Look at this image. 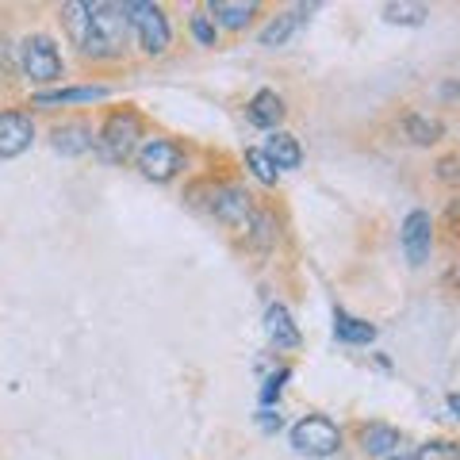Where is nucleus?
I'll return each mask as SVG.
<instances>
[{
  "mask_svg": "<svg viewBox=\"0 0 460 460\" xmlns=\"http://www.w3.org/2000/svg\"><path fill=\"white\" fill-rule=\"evenodd\" d=\"M253 12H257L253 0H215L211 4V16L223 27H230V31H242V27L253 20Z\"/></svg>",
  "mask_w": 460,
  "mask_h": 460,
  "instance_id": "11",
  "label": "nucleus"
},
{
  "mask_svg": "<svg viewBox=\"0 0 460 460\" xmlns=\"http://www.w3.org/2000/svg\"><path fill=\"white\" fill-rule=\"evenodd\" d=\"M361 441H365V453H368V456H384V453H392L395 445H399V429L376 422V426H368V429H365Z\"/></svg>",
  "mask_w": 460,
  "mask_h": 460,
  "instance_id": "18",
  "label": "nucleus"
},
{
  "mask_svg": "<svg viewBox=\"0 0 460 460\" xmlns=\"http://www.w3.org/2000/svg\"><path fill=\"white\" fill-rule=\"evenodd\" d=\"M414 460H460V449L453 441H426Z\"/></svg>",
  "mask_w": 460,
  "mask_h": 460,
  "instance_id": "23",
  "label": "nucleus"
},
{
  "mask_svg": "<svg viewBox=\"0 0 460 460\" xmlns=\"http://www.w3.org/2000/svg\"><path fill=\"white\" fill-rule=\"evenodd\" d=\"M20 62H23V74L31 81H58L62 77V54L47 35H31L20 50Z\"/></svg>",
  "mask_w": 460,
  "mask_h": 460,
  "instance_id": "5",
  "label": "nucleus"
},
{
  "mask_svg": "<svg viewBox=\"0 0 460 460\" xmlns=\"http://www.w3.org/2000/svg\"><path fill=\"white\" fill-rule=\"evenodd\" d=\"M257 422H261V429H269V434H272V429H280V414L261 411V414H257Z\"/></svg>",
  "mask_w": 460,
  "mask_h": 460,
  "instance_id": "27",
  "label": "nucleus"
},
{
  "mask_svg": "<svg viewBox=\"0 0 460 460\" xmlns=\"http://www.w3.org/2000/svg\"><path fill=\"white\" fill-rule=\"evenodd\" d=\"M265 334H269V341L277 345V349H296V345H299V330L292 323V314H288V307H280V304L269 307V314H265Z\"/></svg>",
  "mask_w": 460,
  "mask_h": 460,
  "instance_id": "10",
  "label": "nucleus"
},
{
  "mask_svg": "<svg viewBox=\"0 0 460 460\" xmlns=\"http://www.w3.org/2000/svg\"><path fill=\"white\" fill-rule=\"evenodd\" d=\"M35 138V123L23 111H0V157H20Z\"/></svg>",
  "mask_w": 460,
  "mask_h": 460,
  "instance_id": "8",
  "label": "nucleus"
},
{
  "mask_svg": "<svg viewBox=\"0 0 460 460\" xmlns=\"http://www.w3.org/2000/svg\"><path fill=\"white\" fill-rule=\"evenodd\" d=\"M246 115H250V123H257V127H277L284 119V100L277 93H257L250 100Z\"/></svg>",
  "mask_w": 460,
  "mask_h": 460,
  "instance_id": "13",
  "label": "nucleus"
},
{
  "mask_svg": "<svg viewBox=\"0 0 460 460\" xmlns=\"http://www.w3.org/2000/svg\"><path fill=\"white\" fill-rule=\"evenodd\" d=\"M127 35H131V23H127L123 4H111V0H96L89 4V27H84L81 50L89 58H115L123 54Z\"/></svg>",
  "mask_w": 460,
  "mask_h": 460,
  "instance_id": "1",
  "label": "nucleus"
},
{
  "mask_svg": "<svg viewBox=\"0 0 460 460\" xmlns=\"http://www.w3.org/2000/svg\"><path fill=\"white\" fill-rule=\"evenodd\" d=\"M334 334H338V341L368 345L372 338H376V326H372V323H361V319H353V314H345V311H338V314H334Z\"/></svg>",
  "mask_w": 460,
  "mask_h": 460,
  "instance_id": "16",
  "label": "nucleus"
},
{
  "mask_svg": "<svg viewBox=\"0 0 460 460\" xmlns=\"http://www.w3.org/2000/svg\"><path fill=\"white\" fill-rule=\"evenodd\" d=\"M402 127H407L411 142H419V146H429V142L441 138V123L438 119H426V115H414V111L402 119Z\"/></svg>",
  "mask_w": 460,
  "mask_h": 460,
  "instance_id": "19",
  "label": "nucleus"
},
{
  "mask_svg": "<svg viewBox=\"0 0 460 460\" xmlns=\"http://www.w3.org/2000/svg\"><path fill=\"white\" fill-rule=\"evenodd\" d=\"M108 89L93 84V89H58V93H39L35 108H54V104H84V100H104Z\"/></svg>",
  "mask_w": 460,
  "mask_h": 460,
  "instance_id": "15",
  "label": "nucleus"
},
{
  "mask_svg": "<svg viewBox=\"0 0 460 460\" xmlns=\"http://www.w3.org/2000/svg\"><path fill=\"white\" fill-rule=\"evenodd\" d=\"M62 16H66L69 35H74V42L81 47V39H84V27H89V4H66V8H62Z\"/></svg>",
  "mask_w": 460,
  "mask_h": 460,
  "instance_id": "21",
  "label": "nucleus"
},
{
  "mask_svg": "<svg viewBox=\"0 0 460 460\" xmlns=\"http://www.w3.org/2000/svg\"><path fill=\"white\" fill-rule=\"evenodd\" d=\"M399 242H402V253H407L411 265H426L429 250H434V219H429V211H411L407 219H402Z\"/></svg>",
  "mask_w": 460,
  "mask_h": 460,
  "instance_id": "7",
  "label": "nucleus"
},
{
  "mask_svg": "<svg viewBox=\"0 0 460 460\" xmlns=\"http://www.w3.org/2000/svg\"><path fill=\"white\" fill-rule=\"evenodd\" d=\"M123 12H127V23L138 31L142 50H146V54H165V47H169V20H165V12L157 4H150V0H127Z\"/></svg>",
  "mask_w": 460,
  "mask_h": 460,
  "instance_id": "3",
  "label": "nucleus"
},
{
  "mask_svg": "<svg viewBox=\"0 0 460 460\" xmlns=\"http://www.w3.org/2000/svg\"><path fill=\"white\" fill-rule=\"evenodd\" d=\"M284 380H288V368H280L277 376H269L265 387H261V402H272V399H277V395H280V387H284Z\"/></svg>",
  "mask_w": 460,
  "mask_h": 460,
  "instance_id": "25",
  "label": "nucleus"
},
{
  "mask_svg": "<svg viewBox=\"0 0 460 460\" xmlns=\"http://www.w3.org/2000/svg\"><path fill=\"white\" fill-rule=\"evenodd\" d=\"M269 238H272V219L269 215H257L253 219V242L257 246H269Z\"/></svg>",
  "mask_w": 460,
  "mask_h": 460,
  "instance_id": "26",
  "label": "nucleus"
},
{
  "mask_svg": "<svg viewBox=\"0 0 460 460\" xmlns=\"http://www.w3.org/2000/svg\"><path fill=\"white\" fill-rule=\"evenodd\" d=\"M392 460H414V456H392Z\"/></svg>",
  "mask_w": 460,
  "mask_h": 460,
  "instance_id": "29",
  "label": "nucleus"
},
{
  "mask_svg": "<svg viewBox=\"0 0 460 460\" xmlns=\"http://www.w3.org/2000/svg\"><path fill=\"white\" fill-rule=\"evenodd\" d=\"M441 177H445V181L456 177V162H453V157H445V162H441Z\"/></svg>",
  "mask_w": 460,
  "mask_h": 460,
  "instance_id": "28",
  "label": "nucleus"
},
{
  "mask_svg": "<svg viewBox=\"0 0 460 460\" xmlns=\"http://www.w3.org/2000/svg\"><path fill=\"white\" fill-rule=\"evenodd\" d=\"M426 16H429L426 4H387V8H384V20H387V23L419 27V23H426Z\"/></svg>",
  "mask_w": 460,
  "mask_h": 460,
  "instance_id": "20",
  "label": "nucleus"
},
{
  "mask_svg": "<svg viewBox=\"0 0 460 460\" xmlns=\"http://www.w3.org/2000/svg\"><path fill=\"white\" fill-rule=\"evenodd\" d=\"M181 165H184L181 146H172V142H165V138H150L146 146L138 150V169H142V177H150V181H157V184L177 177Z\"/></svg>",
  "mask_w": 460,
  "mask_h": 460,
  "instance_id": "6",
  "label": "nucleus"
},
{
  "mask_svg": "<svg viewBox=\"0 0 460 460\" xmlns=\"http://www.w3.org/2000/svg\"><path fill=\"white\" fill-rule=\"evenodd\" d=\"M246 165L253 169V177H257V181H265V184H272V181H277V172H280L277 165L269 162V154H265V150H246Z\"/></svg>",
  "mask_w": 460,
  "mask_h": 460,
  "instance_id": "22",
  "label": "nucleus"
},
{
  "mask_svg": "<svg viewBox=\"0 0 460 460\" xmlns=\"http://www.w3.org/2000/svg\"><path fill=\"white\" fill-rule=\"evenodd\" d=\"M142 138V119L138 111L123 108V111H111L104 131H100V138L93 142V146L100 150V157L104 162H127V154L135 150V142Z\"/></svg>",
  "mask_w": 460,
  "mask_h": 460,
  "instance_id": "2",
  "label": "nucleus"
},
{
  "mask_svg": "<svg viewBox=\"0 0 460 460\" xmlns=\"http://www.w3.org/2000/svg\"><path fill=\"white\" fill-rule=\"evenodd\" d=\"M93 142L96 138H93V131L84 123H66V127H58V131H54V150L58 154H69V157L93 150Z\"/></svg>",
  "mask_w": 460,
  "mask_h": 460,
  "instance_id": "12",
  "label": "nucleus"
},
{
  "mask_svg": "<svg viewBox=\"0 0 460 460\" xmlns=\"http://www.w3.org/2000/svg\"><path fill=\"white\" fill-rule=\"evenodd\" d=\"M304 12H311V8H296V12H284V16L272 20L261 31V47H284V42L292 39V31L299 27V20H304Z\"/></svg>",
  "mask_w": 460,
  "mask_h": 460,
  "instance_id": "17",
  "label": "nucleus"
},
{
  "mask_svg": "<svg viewBox=\"0 0 460 460\" xmlns=\"http://www.w3.org/2000/svg\"><path fill=\"white\" fill-rule=\"evenodd\" d=\"M292 445H296V453L330 456V453H338L341 434H338V426H334V422L323 419V414H307L304 422H296V426H292Z\"/></svg>",
  "mask_w": 460,
  "mask_h": 460,
  "instance_id": "4",
  "label": "nucleus"
},
{
  "mask_svg": "<svg viewBox=\"0 0 460 460\" xmlns=\"http://www.w3.org/2000/svg\"><path fill=\"white\" fill-rule=\"evenodd\" d=\"M192 35L204 42V47H215V23L208 16H192Z\"/></svg>",
  "mask_w": 460,
  "mask_h": 460,
  "instance_id": "24",
  "label": "nucleus"
},
{
  "mask_svg": "<svg viewBox=\"0 0 460 460\" xmlns=\"http://www.w3.org/2000/svg\"><path fill=\"white\" fill-rule=\"evenodd\" d=\"M265 154H269V162L277 165V169H296L299 162H304V150H299V142L292 135H284V131H277V135L269 138Z\"/></svg>",
  "mask_w": 460,
  "mask_h": 460,
  "instance_id": "14",
  "label": "nucleus"
},
{
  "mask_svg": "<svg viewBox=\"0 0 460 460\" xmlns=\"http://www.w3.org/2000/svg\"><path fill=\"white\" fill-rule=\"evenodd\" d=\"M211 211H215V219H223L230 226H250V219H253L250 196L242 192V189H234V184H226V189H215Z\"/></svg>",
  "mask_w": 460,
  "mask_h": 460,
  "instance_id": "9",
  "label": "nucleus"
}]
</instances>
